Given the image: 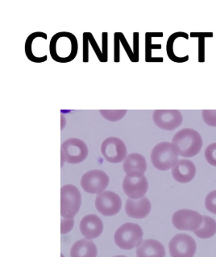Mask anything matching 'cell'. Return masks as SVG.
<instances>
[{
  "label": "cell",
  "instance_id": "obj_1",
  "mask_svg": "<svg viewBox=\"0 0 216 257\" xmlns=\"http://www.w3.org/2000/svg\"><path fill=\"white\" fill-rule=\"evenodd\" d=\"M49 49L53 61L61 64L69 63L74 61L78 54V40L73 33L59 32L52 37Z\"/></svg>",
  "mask_w": 216,
  "mask_h": 257
},
{
  "label": "cell",
  "instance_id": "obj_2",
  "mask_svg": "<svg viewBox=\"0 0 216 257\" xmlns=\"http://www.w3.org/2000/svg\"><path fill=\"white\" fill-rule=\"evenodd\" d=\"M172 144L177 149L179 156L190 158L200 153L203 141L198 132L194 129L183 128L173 136Z\"/></svg>",
  "mask_w": 216,
  "mask_h": 257
},
{
  "label": "cell",
  "instance_id": "obj_3",
  "mask_svg": "<svg viewBox=\"0 0 216 257\" xmlns=\"http://www.w3.org/2000/svg\"><path fill=\"white\" fill-rule=\"evenodd\" d=\"M179 153L175 146L169 142L157 144L151 152L152 164L160 171H167L173 169L178 162Z\"/></svg>",
  "mask_w": 216,
  "mask_h": 257
},
{
  "label": "cell",
  "instance_id": "obj_4",
  "mask_svg": "<svg viewBox=\"0 0 216 257\" xmlns=\"http://www.w3.org/2000/svg\"><path fill=\"white\" fill-rule=\"evenodd\" d=\"M143 235L144 232L140 225L126 222L121 225L115 233V243L120 248L131 250L141 244Z\"/></svg>",
  "mask_w": 216,
  "mask_h": 257
},
{
  "label": "cell",
  "instance_id": "obj_5",
  "mask_svg": "<svg viewBox=\"0 0 216 257\" xmlns=\"http://www.w3.org/2000/svg\"><path fill=\"white\" fill-rule=\"evenodd\" d=\"M82 196L74 185H65L61 188V215L62 218H74L79 211Z\"/></svg>",
  "mask_w": 216,
  "mask_h": 257
},
{
  "label": "cell",
  "instance_id": "obj_6",
  "mask_svg": "<svg viewBox=\"0 0 216 257\" xmlns=\"http://www.w3.org/2000/svg\"><path fill=\"white\" fill-rule=\"evenodd\" d=\"M203 216L195 210L182 209L172 216V223L180 231H195L202 226Z\"/></svg>",
  "mask_w": 216,
  "mask_h": 257
},
{
  "label": "cell",
  "instance_id": "obj_7",
  "mask_svg": "<svg viewBox=\"0 0 216 257\" xmlns=\"http://www.w3.org/2000/svg\"><path fill=\"white\" fill-rule=\"evenodd\" d=\"M61 152L65 157V162L72 165L82 163L88 157L87 145L82 140L70 138L61 144Z\"/></svg>",
  "mask_w": 216,
  "mask_h": 257
},
{
  "label": "cell",
  "instance_id": "obj_8",
  "mask_svg": "<svg viewBox=\"0 0 216 257\" xmlns=\"http://www.w3.org/2000/svg\"><path fill=\"white\" fill-rule=\"evenodd\" d=\"M101 153L106 162L118 164L125 161L128 150L125 142L118 137H108L101 145Z\"/></svg>",
  "mask_w": 216,
  "mask_h": 257
},
{
  "label": "cell",
  "instance_id": "obj_9",
  "mask_svg": "<svg viewBox=\"0 0 216 257\" xmlns=\"http://www.w3.org/2000/svg\"><path fill=\"white\" fill-rule=\"evenodd\" d=\"M171 257H194L197 251L195 240L187 234H177L169 243Z\"/></svg>",
  "mask_w": 216,
  "mask_h": 257
},
{
  "label": "cell",
  "instance_id": "obj_10",
  "mask_svg": "<svg viewBox=\"0 0 216 257\" xmlns=\"http://www.w3.org/2000/svg\"><path fill=\"white\" fill-rule=\"evenodd\" d=\"M110 178L104 171L93 170L86 172L81 179V186L84 191L91 194H98L106 190Z\"/></svg>",
  "mask_w": 216,
  "mask_h": 257
},
{
  "label": "cell",
  "instance_id": "obj_11",
  "mask_svg": "<svg viewBox=\"0 0 216 257\" xmlns=\"http://www.w3.org/2000/svg\"><path fill=\"white\" fill-rule=\"evenodd\" d=\"M122 206L121 197L115 192L106 190L97 194L95 207L104 216H114L118 214Z\"/></svg>",
  "mask_w": 216,
  "mask_h": 257
},
{
  "label": "cell",
  "instance_id": "obj_12",
  "mask_svg": "<svg viewBox=\"0 0 216 257\" xmlns=\"http://www.w3.org/2000/svg\"><path fill=\"white\" fill-rule=\"evenodd\" d=\"M153 120L159 128L173 131L182 124L183 117L178 110H156L153 111Z\"/></svg>",
  "mask_w": 216,
  "mask_h": 257
},
{
  "label": "cell",
  "instance_id": "obj_13",
  "mask_svg": "<svg viewBox=\"0 0 216 257\" xmlns=\"http://www.w3.org/2000/svg\"><path fill=\"white\" fill-rule=\"evenodd\" d=\"M149 189V182L145 175H126L123 181V190L127 196L132 199L145 197Z\"/></svg>",
  "mask_w": 216,
  "mask_h": 257
},
{
  "label": "cell",
  "instance_id": "obj_14",
  "mask_svg": "<svg viewBox=\"0 0 216 257\" xmlns=\"http://www.w3.org/2000/svg\"><path fill=\"white\" fill-rule=\"evenodd\" d=\"M80 231L86 239H94L101 235L103 231V223L95 214H88L80 222Z\"/></svg>",
  "mask_w": 216,
  "mask_h": 257
},
{
  "label": "cell",
  "instance_id": "obj_15",
  "mask_svg": "<svg viewBox=\"0 0 216 257\" xmlns=\"http://www.w3.org/2000/svg\"><path fill=\"white\" fill-rule=\"evenodd\" d=\"M197 169L191 161L187 159L178 160L172 169V176L176 182L186 184L195 178Z\"/></svg>",
  "mask_w": 216,
  "mask_h": 257
},
{
  "label": "cell",
  "instance_id": "obj_16",
  "mask_svg": "<svg viewBox=\"0 0 216 257\" xmlns=\"http://www.w3.org/2000/svg\"><path fill=\"white\" fill-rule=\"evenodd\" d=\"M151 202L146 197L140 199L129 198L125 205V212L128 216L138 219L147 217L151 211Z\"/></svg>",
  "mask_w": 216,
  "mask_h": 257
},
{
  "label": "cell",
  "instance_id": "obj_17",
  "mask_svg": "<svg viewBox=\"0 0 216 257\" xmlns=\"http://www.w3.org/2000/svg\"><path fill=\"white\" fill-rule=\"evenodd\" d=\"M147 167V162L145 157L139 153H131L127 156L123 164V170L126 175H145Z\"/></svg>",
  "mask_w": 216,
  "mask_h": 257
},
{
  "label": "cell",
  "instance_id": "obj_18",
  "mask_svg": "<svg viewBox=\"0 0 216 257\" xmlns=\"http://www.w3.org/2000/svg\"><path fill=\"white\" fill-rule=\"evenodd\" d=\"M137 257H165L163 244L156 239H146L137 247Z\"/></svg>",
  "mask_w": 216,
  "mask_h": 257
},
{
  "label": "cell",
  "instance_id": "obj_19",
  "mask_svg": "<svg viewBox=\"0 0 216 257\" xmlns=\"http://www.w3.org/2000/svg\"><path fill=\"white\" fill-rule=\"evenodd\" d=\"M97 254L95 243L87 239L77 241L70 250V257H97Z\"/></svg>",
  "mask_w": 216,
  "mask_h": 257
},
{
  "label": "cell",
  "instance_id": "obj_20",
  "mask_svg": "<svg viewBox=\"0 0 216 257\" xmlns=\"http://www.w3.org/2000/svg\"><path fill=\"white\" fill-rule=\"evenodd\" d=\"M37 38H43L44 40H47L48 36L46 33H42V32H35V33H32L28 37L25 41V54L29 61L34 62V63L40 64L47 61L48 57L47 55L41 57H36L33 54V44L35 40Z\"/></svg>",
  "mask_w": 216,
  "mask_h": 257
},
{
  "label": "cell",
  "instance_id": "obj_21",
  "mask_svg": "<svg viewBox=\"0 0 216 257\" xmlns=\"http://www.w3.org/2000/svg\"><path fill=\"white\" fill-rule=\"evenodd\" d=\"M163 33L158 32H149L145 33V61L146 62H162L163 58L162 57H152V50L153 49H161V45H153L152 44V39L154 37L161 38L163 37Z\"/></svg>",
  "mask_w": 216,
  "mask_h": 257
},
{
  "label": "cell",
  "instance_id": "obj_22",
  "mask_svg": "<svg viewBox=\"0 0 216 257\" xmlns=\"http://www.w3.org/2000/svg\"><path fill=\"white\" fill-rule=\"evenodd\" d=\"M177 38H185V39L188 40L189 39V35L187 33H183V32H177V33H173L169 37L167 43H166V53H167L168 57L173 62L183 63V62H186L189 60V55H186V57H177L175 55V53L173 51V45H174V41Z\"/></svg>",
  "mask_w": 216,
  "mask_h": 257
},
{
  "label": "cell",
  "instance_id": "obj_23",
  "mask_svg": "<svg viewBox=\"0 0 216 257\" xmlns=\"http://www.w3.org/2000/svg\"><path fill=\"white\" fill-rule=\"evenodd\" d=\"M194 233L199 239L211 238L216 234V221L211 217L204 215L202 226Z\"/></svg>",
  "mask_w": 216,
  "mask_h": 257
},
{
  "label": "cell",
  "instance_id": "obj_24",
  "mask_svg": "<svg viewBox=\"0 0 216 257\" xmlns=\"http://www.w3.org/2000/svg\"><path fill=\"white\" fill-rule=\"evenodd\" d=\"M190 37L198 38V61H205V39L207 37H213L212 33H191Z\"/></svg>",
  "mask_w": 216,
  "mask_h": 257
},
{
  "label": "cell",
  "instance_id": "obj_25",
  "mask_svg": "<svg viewBox=\"0 0 216 257\" xmlns=\"http://www.w3.org/2000/svg\"><path fill=\"white\" fill-rule=\"evenodd\" d=\"M127 110H100L99 113L104 118L111 122H117L126 115Z\"/></svg>",
  "mask_w": 216,
  "mask_h": 257
},
{
  "label": "cell",
  "instance_id": "obj_26",
  "mask_svg": "<svg viewBox=\"0 0 216 257\" xmlns=\"http://www.w3.org/2000/svg\"><path fill=\"white\" fill-rule=\"evenodd\" d=\"M205 158L210 166L216 167V143L210 144L205 150Z\"/></svg>",
  "mask_w": 216,
  "mask_h": 257
},
{
  "label": "cell",
  "instance_id": "obj_27",
  "mask_svg": "<svg viewBox=\"0 0 216 257\" xmlns=\"http://www.w3.org/2000/svg\"><path fill=\"white\" fill-rule=\"evenodd\" d=\"M206 210L212 214H216V190L210 192L205 198Z\"/></svg>",
  "mask_w": 216,
  "mask_h": 257
},
{
  "label": "cell",
  "instance_id": "obj_28",
  "mask_svg": "<svg viewBox=\"0 0 216 257\" xmlns=\"http://www.w3.org/2000/svg\"><path fill=\"white\" fill-rule=\"evenodd\" d=\"M202 117L208 126H216V110H203L202 111Z\"/></svg>",
  "mask_w": 216,
  "mask_h": 257
},
{
  "label": "cell",
  "instance_id": "obj_29",
  "mask_svg": "<svg viewBox=\"0 0 216 257\" xmlns=\"http://www.w3.org/2000/svg\"><path fill=\"white\" fill-rule=\"evenodd\" d=\"M118 35L119 37H120V40H121V45H123V47L125 49V52H126L128 57H129V60H130L132 62H138L137 59H136L134 53H133V51H132V48L130 47V45H129L128 41H127L126 38H125V36L124 35V33L118 32Z\"/></svg>",
  "mask_w": 216,
  "mask_h": 257
},
{
  "label": "cell",
  "instance_id": "obj_30",
  "mask_svg": "<svg viewBox=\"0 0 216 257\" xmlns=\"http://www.w3.org/2000/svg\"><path fill=\"white\" fill-rule=\"evenodd\" d=\"M86 34L87 36L88 40H89V43L91 45L92 49L94 50V53H95L96 56L98 57V59L102 63H105L102 51L100 50L99 46H98V43L96 42L94 36H93L91 33H89V32H86Z\"/></svg>",
  "mask_w": 216,
  "mask_h": 257
},
{
  "label": "cell",
  "instance_id": "obj_31",
  "mask_svg": "<svg viewBox=\"0 0 216 257\" xmlns=\"http://www.w3.org/2000/svg\"><path fill=\"white\" fill-rule=\"evenodd\" d=\"M74 218H62L61 220V233L62 235L67 234L74 227Z\"/></svg>",
  "mask_w": 216,
  "mask_h": 257
},
{
  "label": "cell",
  "instance_id": "obj_32",
  "mask_svg": "<svg viewBox=\"0 0 216 257\" xmlns=\"http://www.w3.org/2000/svg\"><path fill=\"white\" fill-rule=\"evenodd\" d=\"M121 44L118 32H117L114 34V61L117 63L121 61Z\"/></svg>",
  "mask_w": 216,
  "mask_h": 257
},
{
  "label": "cell",
  "instance_id": "obj_33",
  "mask_svg": "<svg viewBox=\"0 0 216 257\" xmlns=\"http://www.w3.org/2000/svg\"><path fill=\"white\" fill-rule=\"evenodd\" d=\"M102 53L103 56V59L105 62L108 61V33L103 32L102 33Z\"/></svg>",
  "mask_w": 216,
  "mask_h": 257
},
{
  "label": "cell",
  "instance_id": "obj_34",
  "mask_svg": "<svg viewBox=\"0 0 216 257\" xmlns=\"http://www.w3.org/2000/svg\"><path fill=\"white\" fill-rule=\"evenodd\" d=\"M83 62H89V40L86 36V32L83 33Z\"/></svg>",
  "mask_w": 216,
  "mask_h": 257
},
{
  "label": "cell",
  "instance_id": "obj_35",
  "mask_svg": "<svg viewBox=\"0 0 216 257\" xmlns=\"http://www.w3.org/2000/svg\"><path fill=\"white\" fill-rule=\"evenodd\" d=\"M133 53L137 61H139V33H133Z\"/></svg>",
  "mask_w": 216,
  "mask_h": 257
},
{
  "label": "cell",
  "instance_id": "obj_36",
  "mask_svg": "<svg viewBox=\"0 0 216 257\" xmlns=\"http://www.w3.org/2000/svg\"><path fill=\"white\" fill-rule=\"evenodd\" d=\"M61 123H62V124H61V130H63L64 126H65V117L63 116V114H61Z\"/></svg>",
  "mask_w": 216,
  "mask_h": 257
},
{
  "label": "cell",
  "instance_id": "obj_37",
  "mask_svg": "<svg viewBox=\"0 0 216 257\" xmlns=\"http://www.w3.org/2000/svg\"><path fill=\"white\" fill-rule=\"evenodd\" d=\"M61 167L63 166L64 162H65V156H64L63 153H61Z\"/></svg>",
  "mask_w": 216,
  "mask_h": 257
},
{
  "label": "cell",
  "instance_id": "obj_38",
  "mask_svg": "<svg viewBox=\"0 0 216 257\" xmlns=\"http://www.w3.org/2000/svg\"><path fill=\"white\" fill-rule=\"evenodd\" d=\"M114 257H127L125 256V255H116V256Z\"/></svg>",
  "mask_w": 216,
  "mask_h": 257
}]
</instances>
